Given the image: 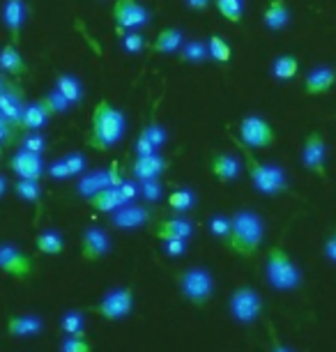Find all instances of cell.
<instances>
[{
  "instance_id": "6da1fadb",
  "label": "cell",
  "mask_w": 336,
  "mask_h": 352,
  "mask_svg": "<svg viewBox=\"0 0 336 352\" xmlns=\"http://www.w3.org/2000/svg\"><path fill=\"white\" fill-rule=\"evenodd\" d=\"M124 129H127V118L122 111L111 106L107 99H100V104L92 111L90 134H88V148L109 152L113 145L122 141Z\"/></svg>"
},
{
  "instance_id": "7a4b0ae2",
  "label": "cell",
  "mask_w": 336,
  "mask_h": 352,
  "mask_svg": "<svg viewBox=\"0 0 336 352\" xmlns=\"http://www.w3.org/2000/svg\"><path fill=\"white\" fill-rule=\"evenodd\" d=\"M262 235H265L262 219L254 210H237L230 217V235L226 247L235 256L254 258L262 244Z\"/></svg>"
},
{
  "instance_id": "3957f363",
  "label": "cell",
  "mask_w": 336,
  "mask_h": 352,
  "mask_svg": "<svg viewBox=\"0 0 336 352\" xmlns=\"http://www.w3.org/2000/svg\"><path fill=\"white\" fill-rule=\"evenodd\" d=\"M233 141H235L237 148H240L242 162H245V166H247L249 180H251L256 191H260L262 196H281V194H288V191H291V187H288V177H286V173H283V168L258 162L256 155L247 148V145H242L235 136H233Z\"/></svg>"
},
{
  "instance_id": "277c9868",
  "label": "cell",
  "mask_w": 336,
  "mask_h": 352,
  "mask_svg": "<svg viewBox=\"0 0 336 352\" xmlns=\"http://www.w3.org/2000/svg\"><path fill=\"white\" fill-rule=\"evenodd\" d=\"M265 276L269 285L274 290L281 292H293L302 288V270L298 267V263L293 261V256L288 254L281 244H274V247L267 249L265 254Z\"/></svg>"
},
{
  "instance_id": "5b68a950",
  "label": "cell",
  "mask_w": 336,
  "mask_h": 352,
  "mask_svg": "<svg viewBox=\"0 0 336 352\" xmlns=\"http://www.w3.org/2000/svg\"><path fill=\"white\" fill-rule=\"evenodd\" d=\"M177 290L191 307L203 309L214 297V276L205 267H187L177 274Z\"/></svg>"
},
{
  "instance_id": "8992f818",
  "label": "cell",
  "mask_w": 336,
  "mask_h": 352,
  "mask_svg": "<svg viewBox=\"0 0 336 352\" xmlns=\"http://www.w3.org/2000/svg\"><path fill=\"white\" fill-rule=\"evenodd\" d=\"M228 311L240 324H254L265 314V302L251 285H237L228 297Z\"/></svg>"
},
{
  "instance_id": "52a82bcc",
  "label": "cell",
  "mask_w": 336,
  "mask_h": 352,
  "mask_svg": "<svg viewBox=\"0 0 336 352\" xmlns=\"http://www.w3.org/2000/svg\"><path fill=\"white\" fill-rule=\"evenodd\" d=\"M90 311L100 318H104L107 322L124 320V318L134 311V288H131V285H122V288L109 290L100 300V304L92 307Z\"/></svg>"
},
{
  "instance_id": "ba28073f",
  "label": "cell",
  "mask_w": 336,
  "mask_h": 352,
  "mask_svg": "<svg viewBox=\"0 0 336 352\" xmlns=\"http://www.w3.org/2000/svg\"><path fill=\"white\" fill-rule=\"evenodd\" d=\"M235 138L242 145H247L249 150H262V148H269V145H274L276 131H274L272 124L265 120V118L247 116V118H242L240 129H237Z\"/></svg>"
},
{
  "instance_id": "9c48e42d",
  "label": "cell",
  "mask_w": 336,
  "mask_h": 352,
  "mask_svg": "<svg viewBox=\"0 0 336 352\" xmlns=\"http://www.w3.org/2000/svg\"><path fill=\"white\" fill-rule=\"evenodd\" d=\"M153 14L148 12L146 5H141L138 0H115L113 5V21H115V32L124 35L129 30H141L150 23Z\"/></svg>"
},
{
  "instance_id": "30bf717a",
  "label": "cell",
  "mask_w": 336,
  "mask_h": 352,
  "mask_svg": "<svg viewBox=\"0 0 336 352\" xmlns=\"http://www.w3.org/2000/svg\"><path fill=\"white\" fill-rule=\"evenodd\" d=\"M302 164L309 173L325 180L327 177V145L320 131H309L302 145Z\"/></svg>"
},
{
  "instance_id": "8fae6325",
  "label": "cell",
  "mask_w": 336,
  "mask_h": 352,
  "mask_svg": "<svg viewBox=\"0 0 336 352\" xmlns=\"http://www.w3.org/2000/svg\"><path fill=\"white\" fill-rule=\"evenodd\" d=\"M153 221H155V210L134 203H124L122 208H117L109 214V226H113L117 230L141 228V226H150Z\"/></svg>"
},
{
  "instance_id": "7c38bea8",
  "label": "cell",
  "mask_w": 336,
  "mask_h": 352,
  "mask_svg": "<svg viewBox=\"0 0 336 352\" xmlns=\"http://www.w3.org/2000/svg\"><path fill=\"white\" fill-rule=\"evenodd\" d=\"M32 258L25 256L21 249H16L14 244L3 242L0 244V272L8 274L16 281H25L32 274Z\"/></svg>"
},
{
  "instance_id": "4fadbf2b",
  "label": "cell",
  "mask_w": 336,
  "mask_h": 352,
  "mask_svg": "<svg viewBox=\"0 0 336 352\" xmlns=\"http://www.w3.org/2000/svg\"><path fill=\"white\" fill-rule=\"evenodd\" d=\"M122 184V177L120 173H117V164H111L107 170H95V173H83V175H78V194L90 198L95 196L97 191L102 189H109V187H120Z\"/></svg>"
},
{
  "instance_id": "5bb4252c",
  "label": "cell",
  "mask_w": 336,
  "mask_h": 352,
  "mask_svg": "<svg viewBox=\"0 0 336 352\" xmlns=\"http://www.w3.org/2000/svg\"><path fill=\"white\" fill-rule=\"evenodd\" d=\"M111 251V237L109 232L100 226H88L81 232V258L88 263H97L107 258Z\"/></svg>"
},
{
  "instance_id": "9a60e30c",
  "label": "cell",
  "mask_w": 336,
  "mask_h": 352,
  "mask_svg": "<svg viewBox=\"0 0 336 352\" xmlns=\"http://www.w3.org/2000/svg\"><path fill=\"white\" fill-rule=\"evenodd\" d=\"M150 232L157 240H189L194 235V223L182 217L157 219V221H153V230Z\"/></svg>"
},
{
  "instance_id": "2e32d148",
  "label": "cell",
  "mask_w": 336,
  "mask_h": 352,
  "mask_svg": "<svg viewBox=\"0 0 336 352\" xmlns=\"http://www.w3.org/2000/svg\"><path fill=\"white\" fill-rule=\"evenodd\" d=\"M166 170H168V162L161 155H157V152L136 157L134 164H131V175H134V180H138V182L159 180Z\"/></svg>"
},
{
  "instance_id": "e0dca14e",
  "label": "cell",
  "mask_w": 336,
  "mask_h": 352,
  "mask_svg": "<svg viewBox=\"0 0 336 352\" xmlns=\"http://www.w3.org/2000/svg\"><path fill=\"white\" fill-rule=\"evenodd\" d=\"M25 16H28V3H25V0H5L3 3V23L12 35V42L16 46L21 42Z\"/></svg>"
},
{
  "instance_id": "ac0fdd59",
  "label": "cell",
  "mask_w": 336,
  "mask_h": 352,
  "mask_svg": "<svg viewBox=\"0 0 336 352\" xmlns=\"http://www.w3.org/2000/svg\"><path fill=\"white\" fill-rule=\"evenodd\" d=\"M210 173L219 180L221 184L235 182L242 175V162L240 157L230 155V152H216L210 159Z\"/></svg>"
},
{
  "instance_id": "d6986e66",
  "label": "cell",
  "mask_w": 336,
  "mask_h": 352,
  "mask_svg": "<svg viewBox=\"0 0 336 352\" xmlns=\"http://www.w3.org/2000/svg\"><path fill=\"white\" fill-rule=\"evenodd\" d=\"M10 168L14 170L21 180H42V173H44L42 155H35V152H28V150H19L16 155L10 159Z\"/></svg>"
},
{
  "instance_id": "ffe728a7",
  "label": "cell",
  "mask_w": 336,
  "mask_h": 352,
  "mask_svg": "<svg viewBox=\"0 0 336 352\" xmlns=\"http://www.w3.org/2000/svg\"><path fill=\"white\" fill-rule=\"evenodd\" d=\"M336 85V69L334 67H315L304 76V95L306 97H322Z\"/></svg>"
},
{
  "instance_id": "44dd1931",
  "label": "cell",
  "mask_w": 336,
  "mask_h": 352,
  "mask_svg": "<svg viewBox=\"0 0 336 352\" xmlns=\"http://www.w3.org/2000/svg\"><path fill=\"white\" fill-rule=\"evenodd\" d=\"M54 118V113L49 111V106L44 104V99L32 104H25V109L21 113V122H19V129L21 131H39L46 122Z\"/></svg>"
},
{
  "instance_id": "7402d4cb",
  "label": "cell",
  "mask_w": 336,
  "mask_h": 352,
  "mask_svg": "<svg viewBox=\"0 0 336 352\" xmlns=\"http://www.w3.org/2000/svg\"><path fill=\"white\" fill-rule=\"evenodd\" d=\"M44 331V320L39 316L21 314V316H10L8 318V334L14 338H28L37 336Z\"/></svg>"
},
{
  "instance_id": "603a6c76",
  "label": "cell",
  "mask_w": 336,
  "mask_h": 352,
  "mask_svg": "<svg viewBox=\"0 0 336 352\" xmlns=\"http://www.w3.org/2000/svg\"><path fill=\"white\" fill-rule=\"evenodd\" d=\"M0 72H5V74H10L14 78H21L28 74V63L23 60L21 51H19V46L14 42L5 44L3 49H0Z\"/></svg>"
},
{
  "instance_id": "cb8c5ba5",
  "label": "cell",
  "mask_w": 336,
  "mask_h": 352,
  "mask_svg": "<svg viewBox=\"0 0 336 352\" xmlns=\"http://www.w3.org/2000/svg\"><path fill=\"white\" fill-rule=\"evenodd\" d=\"M291 21V8H288L286 0H269L265 12H262V23L267 30L281 32Z\"/></svg>"
},
{
  "instance_id": "d4e9b609",
  "label": "cell",
  "mask_w": 336,
  "mask_h": 352,
  "mask_svg": "<svg viewBox=\"0 0 336 352\" xmlns=\"http://www.w3.org/2000/svg\"><path fill=\"white\" fill-rule=\"evenodd\" d=\"M23 109H25V104H23V99L16 90L5 88L3 92H0V116L5 118V122H10L12 127L19 129Z\"/></svg>"
},
{
  "instance_id": "484cf974",
  "label": "cell",
  "mask_w": 336,
  "mask_h": 352,
  "mask_svg": "<svg viewBox=\"0 0 336 352\" xmlns=\"http://www.w3.org/2000/svg\"><path fill=\"white\" fill-rule=\"evenodd\" d=\"M184 44V32L180 28H164L155 42L148 44L150 53H177Z\"/></svg>"
},
{
  "instance_id": "4316f807",
  "label": "cell",
  "mask_w": 336,
  "mask_h": 352,
  "mask_svg": "<svg viewBox=\"0 0 336 352\" xmlns=\"http://www.w3.org/2000/svg\"><path fill=\"white\" fill-rule=\"evenodd\" d=\"M88 203H90V208H92V210L102 212V214H111L113 210L122 208V205L127 203V201L122 198L120 189H117V187H109V189L97 191L95 196H90V198H88Z\"/></svg>"
},
{
  "instance_id": "83f0119b",
  "label": "cell",
  "mask_w": 336,
  "mask_h": 352,
  "mask_svg": "<svg viewBox=\"0 0 336 352\" xmlns=\"http://www.w3.org/2000/svg\"><path fill=\"white\" fill-rule=\"evenodd\" d=\"M32 244H35V249L39 251V254L44 256H60L65 251V240L60 232L56 230H42L35 235V240H32Z\"/></svg>"
},
{
  "instance_id": "f1b7e54d",
  "label": "cell",
  "mask_w": 336,
  "mask_h": 352,
  "mask_svg": "<svg viewBox=\"0 0 336 352\" xmlns=\"http://www.w3.org/2000/svg\"><path fill=\"white\" fill-rule=\"evenodd\" d=\"M177 58H180V63H189V65L205 63L210 58L208 42H203V39H189V42H184L182 49L177 51Z\"/></svg>"
},
{
  "instance_id": "f546056e",
  "label": "cell",
  "mask_w": 336,
  "mask_h": 352,
  "mask_svg": "<svg viewBox=\"0 0 336 352\" xmlns=\"http://www.w3.org/2000/svg\"><path fill=\"white\" fill-rule=\"evenodd\" d=\"M56 90L60 92L71 106L83 102V85L76 76H71V74H58L56 76Z\"/></svg>"
},
{
  "instance_id": "4dcf8cb0",
  "label": "cell",
  "mask_w": 336,
  "mask_h": 352,
  "mask_svg": "<svg viewBox=\"0 0 336 352\" xmlns=\"http://www.w3.org/2000/svg\"><path fill=\"white\" fill-rule=\"evenodd\" d=\"M300 74V60L295 56H279L272 63V76L276 81H293Z\"/></svg>"
},
{
  "instance_id": "1f68e13d",
  "label": "cell",
  "mask_w": 336,
  "mask_h": 352,
  "mask_svg": "<svg viewBox=\"0 0 336 352\" xmlns=\"http://www.w3.org/2000/svg\"><path fill=\"white\" fill-rule=\"evenodd\" d=\"M214 8L230 23H242L245 19V0H214Z\"/></svg>"
},
{
  "instance_id": "d6a6232c",
  "label": "cell",
  "mask_w": 336,
  "mask_h": 352,
  "mask_svg": "<svg viewBox=\"0 0 336 352\" xmlns=\"http://www.w3.org/2000/svg\"><path fill=\"white\" fill-rule=\"evenodd\" d=\"M196 205V196L191 189H175L168 194V208L175 212V214H184Z\"/></svg>"
},
{
  "instance_id": "836d02e7",
  "label": "cell",
  "mask_w": 336,
  "mask_h": 352,
  "mask_svg": "<svg viewBox=\"0 0 336 352\" xmlns=\"http://www.w3.org/2000/svg\"><path fill=\"white\" fill-rule=\"evenodd\" d=\"M14 191L19 198L30 201L42 208V184H39V180H21V177H19V182L14 184Z\"/></svg>"
},
{
  "instance_id": "e575fe53",
  "label": "cell",
  "mask_w": 336,
  "mask_h": 352,
  "mask_svg": "<svg viewBox=\"0 0 336 352\" xmlns=\"http://www.w3.org/2000/svg\"><path fill=\"white\" fill-rule=\"evenodd\" d=\"M208 51H210V58H212V60H216L219 65L230 63V56H233V51H230V44L221 35H210V39H208Z\"/></svg>"
},
{
  "instance_id": "d590c367",
  "label": "cell",
  "mask_w": 336,
  "mask_h": 352,
  "mask_svg": "<svg viewBox=\"0 0 336 352\" xmlns=\"http://www.w3.org/2000/svg\"><path fill=\"white\" fill-rule=\"evenodd\" d=\"M60 331L65 336H88L85 334L83 314H78V311H69V314H65L63 320H60Z\"/></svg>"
},
{
  "instance_id": "8d00e7d4",
  "label": "cell",
  "mask_w": 336,
  "mask_h": 352,
  "mask_svg": "<svg viewBox=\"0 0 336 352\" xmlns=\"http://www.w3.org/2000/svg\"><path fill=\"white\" fill-rule=\"evenodd\" d=\"M21 150L35 152V155H44L46 138L39 134V131H23V136H21Z\"/></svg>"
},
{
  "instance_id": "74e56055",
  "label": "cell",
  "mask_w": 336,
  "mask_h": 352,
  "mask_svg": "<svg viewBox=\"0 0 336 352\" xmlns=\"http://www.w3.org/2000/svg\"><path fill=\"white\" fill-rule=\"evenodd\" d=\"M210 232L216 237L219 242H228V235H230V217H223V214H214L210 219Z\"/></svg>"
},
{
  "instance_id": "f35d334b",
  "label": "cell",
  "mask_w": 336,
  "mask_h": 352,
  "mask_svg": "<svg viewBox=\"0 0 336 352\" xmlns=\"http://www.w3.org/2000/svg\"><path fill=\"white\" fill-rule=\"evenodd\" d=\"M148 39L136 30H129L122 35V49L127 53H141L143 49H148Z\"/></svg>"
},
{
  "instance_id": "ab89813d",
  "label": "cell",
  "mask_w": 336,
  "mask_h": 352,
  "mask_svg": "<svg viewBox=\"0 0 336 352\" xmlns=\"http://www.w3.org/2000/svg\"><path fill=\"white\" fill-rule=\"evenodd\" d=\"M60 352H92V343L85 336H65L60 341Z\"/></svg>"
},
{
  "instance_id": "60d3db41",
  "label": "cell",
  "mask_w": 336,
  "mask_h": 352,
  "mask_svg": "<svg viewBox=\"0 0 336 352\" xmlns=\"http://www.w3.org/2000/svg\"><path fill=\"white\" fill-rule=\"evenodd\" d=\"M146 134H148V138L153 141V145L157 150H161L164 145L168 143V131L161 127V124H157V122H150L148 127H146Z\"/></svg>"
},
{
  "instance_id": "b9f144b4",
  "label": "cell",
  "mask_w": 336,
  "mask_h": 352,
  "mask_svg": "<svg viewBox=\"0 0 336 352\" xmlns=\"http://www.w3.org/2000/svg\"><path fill=\"white\" fill-rule=\"evenodd\" d=\"M141 191L148 203H157L164 196V184L161 180H146V182H141Z\"/></svg>"
},
{
  "instance_id": "7bdbcfd3",
  "label": "cell",
  "mask_w": 336,
  "mask_h": 352,
  "mask_svg": "<svg viewBox=\"0 0 336 352\" xmlns=\"http://www.w3.org/2000/svg\"><path fill=\"white\" fill-rule=\"evenodd\" d=\"M42 99H44V104L49 106V111L54 113V116H56V113H65V111H69V106H71V104L67 102V99H65L58 90L49 92V95L42 97Z\"/></svg>"
},
{
  "instance_id": "ee69618b",
  "label": "cell",
  "mask_w": 336,
  "mask_h": 352,
  "mask_svg": "<svg viewBox=\"0 0 336 352\" xmlns=\"http://www.w3.org/2000/svg\"><path fill=\"white\" fill-rule=\"evenodd\" d=\"M63 162L67 164L71 177H78L85 173V157L81 155V152H69L67 157H63Z\"/></svg>"
},
{
  "instance_id": "f6af8a7d",
  "label": "cell",
  "mask_w": 336,
  "mask_h": 352,
  "mask_svg": "<svg viewBox=\"0 0 336 352\" xmlns=\"http://www.w3.org/2000/svg\"><path fill=\"white\" fill-rule=\"evenodd\" d=\"M187 240H161V251L170 258L184 256L187 254Z\"/></svg>"
},
{
  "instance_id": "bcb514c9",
  "label": "cell",
  "mask_w": 336,
  "mask_h": 352,
  "mask_svg": "<svg viewBox=\"0 0 336 352\" xmlns=\"http://www.w3.org/2000/svg\"><path fill=\"white\" fill-rule=\"evenodd\" d=\"M153 152H157V148L153 145V141L148 138L146 129L141 131V134L136 136V143H134V155L136 157H143V155H153Z\"/></svg>"
},
{
  "instance_id": "7dc6e473",
  "label": "cell",
  "mask_w": 336,
  "mask_h": 352,
  "mask_svg": "<svg viewBox=\"0 0 336 352\" xmlns=\"http://www.w3.org/2000/svg\"><path fill=\"white\" fill-rule=\"evenodd\" d=\"M16 127H12L10 122H0V148H8L16 141Z\"/></svg>"
},
{
  "instance_id": "c3c4849f",
  "label": "cell",
  "mask_w": 336,
  "mask_h": 352,
  "mask_svg": "<svg viewBox=\"0 0 336 352\" xmlns=\"http://www.w3.org/2000/svg\"><path fill=\"white\" fill-rule=\"evenodd\" d=\"M49 175L54 177V180H69L71 173L67 168V164H65L63 159H58V162H54L49 166Z\"/></svg>"
},
{
  "instance_id": "681fc988",
  "label": "cell",
  "mask_w": 336,
  "mask_h": 352,
  "mask_svg": "<svg viewBox=\"0 0 336 352\" xmlns=\"http://www.w3.org/2000/svg\"><path fill=\"white\" fill-rule=\"evenodd\" d=\"M267 329H269V352H293V350L288 348V345L279 338V334H276V329H274V324H272V322H267Z\"/></svg>"
},
{
  "instance_id": "f907efd6",
  "label": "cell",
  "mask_w": 336,
  "mask_h": 352,
  "mask_svg": "<svg viewBox=\"0 0 336 352\" xmlns=\"http://www.w3.org/2000/svg\"><path fill=\"white\" fill-rule=\"evenodd\" d=\"M322 251H325V258H327V261L336 265V228H334L332 235L327 237L325 249H322Z\"/></svg>"
},
{
  "instance_id": "816d5d0a",
  "label": "cell",
  "mask_w": 336,
  "mask_h": 352,
  "mask_svg": "<svg viewBox=\"0 0 336 352\" xmlns=\"http://www.w3.org/2000/svg\"><path fill=\"white\" fill-rule=\"evenodd\" d=\"M117 189H120V194H122V198H124V201H127V203L134 201L136 194H138V187H136L134 182H129V180H127V182L122 180V184H120V187H117Z\"/></svg>"
},
{
  "instance_id": "f5cc1de1",
  "label": "cell",
  "mask_w": 336,
  "mask_h": 352,
  "mask_svg": "<svg viewBox=\"0 0 336 352\" xmlns=\"http://www.w3.org/2000/svg\"><path fill=\"white\" fill-rule=\"evenodd\" d=\"M210 3H212V0H184L187 10L191 12H205L210 8Z\"/></svg>"
},
{
  "instance_id": "db71d44e",
  "label": "cell",
  "mask_w": 336,
  "mask_h": 352,
  "mask_svg": "<svg viewBox=\"0 0 336 352\" xmlns=\"http://www.w3.org/2000/svg\"><path fill=\"white\" fill-rule=\"evenodd\" d=\"M8 189H10V182H8V177L0 173V198H3L5 194H8Z\"/></svg>"
},
{
  "instance_id": "11a10c76",
  "label": "cell",
  "mask_w": 336,
  "mask_h": 352,
  "mask_svg": "<svg viewBox=\"0 0 336 352\" xmlns=\"http://www.w3.org/2000/svg\"><path fill=\"white\" fill-rule=\"evenodd\" d=\"M3 90H5V78L0 76V92H3Z\"/></svg>"
},
{
  "instance_id": "9f6ffc18",
  "label": "cell",
  "mask_w": 336,
  "mask_h": 352,
  "mask_svg": "<svg viewBox=\"0 0 336 352\" xmlns=\"http://www.w3.org/2000/svg\"><path fill=\"white\" fill-rule=\"evenodd\" d=\"M0 159H3V148H0Z\"/></svg>"
},
{
  "instance_id": "6f0895ef",
  "label": "cell",
  "mask_w": 336,
  "mask_h": 352,
  "mask_svg": "<svg viewBox=\"0 0 336 352\" xmlns=\"http://www.w3.org/2000/svg\"><path fill=\"white\" fill-rule=\"evenodd\" d=\"M0 122H5V118H3V116H0Z\"/></svg>"
},
{
  "instance_id": "680465c9",
  "label": "cell",
  "mask_w": 336,
  "mask_h": 352,
  "mask_svg": "<svg viewBox=\"0 0 336 352\" xmlns=\"http://www.w3.org/2000/svg\"><path fill=\"white\" fill-rule=\"evenodd\" d=\"M334 118H336V116H334Z\"/></svg>"
}]
</instances>
